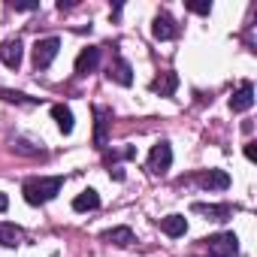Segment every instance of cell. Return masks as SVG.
<instances>
[{
	"label": "cell",
	"mask_w": 257,
	"mask_h": 257,
	"mask_svg": "<svg viewBox=\"0 0 257 257\" xmlns=\"http://www.w3.org/2000/svg\"><path fill=\"white\" fill-rule=\"evenodd\" d=\"M188 10L197 13V16H209L212 13V4H188Z\"/></svg>",
	"instance_id": "obj_20"
},
{
	"label": "cell",
	"mask_w": 257,
	"mask_h": 257,
	"mask_svg": "<svg viewBox=\"0 0 257 257\" xmlns=\"http://www.w3.org/2000/svg\"><path fill=\"white\" fill-rule=\"evenodd\" d=\"M94 118H97V127H94V146H97V149H106V127H109L112 112L103 109V106H94Z\"/></svg>",
	"instance_id": "obj_10"
},
{
	"label": "cell",
	"mask_w": 257,
	"mask_h": 257,
	"mask_svg": "<svg viewBox=\"0 0 257 257\" xmlns=\"http://www.w3.org/2000/svg\"><path fill=\"white\" fill-rule=\"evenodd\" d=\"M109 79L127 88V85H131V82H134V70H131V64H127L124 58H115V61L109 64Z\"/></svg>",
	"instance_id": "obj_12"
},
{
	"label": "cell",
	"mask_w": 257,
	"mask_h": 257,
	"mask_svg": "<svg viewBox=\"0 0 257 257\" xmlns=\"http://www.w3.org/2000/svg\"><path fill=\"white\" fill-rule=\"evenodd\" d=\"M152 34H155V40L167 43V40H176V37H179V28H176L173 16L158 13V16H155V25H152Z\"/></svg>",
	"instance_id": "obj_6"
},
{
	"label": "cell",
	"mask_w": 257,
	"mask_h": 257,
	"mask_svg": "<svg viewBox=\"0 0 257 257\" xmlns=\"http://www.w3.org/2000/svg\"><path fill=\"white\" fill-rule=\"evenodd\" d=\"M7 206H10V197H7V194H0V212H7Z\"/></svg>",
	"instance_id": "obj_22"
},
{
	"label": "cell",
	"mask_w": 257,
	"mask_h": 257,
	"mask_svg": "<svg viewBox=\"0 0 257 257\" xmlns=\"http://www.w3.org/2000/svg\"><path fill=\"white\" fill-rule=\"evenodd\" d=\"M161 230L176 239V236L188 233V221H185V215H167V218H161Z\"/></svg>",
	"instance_id": "obj_15"
},
{
	"label": "cell",
	"mask_w": 257,
	"mask_h": 257,
	"mask_svg": "<svg viewBox=\"0 0 257 257\" xmlns=\"http://www.w3.org/2000/svg\"><path fill=\"white\" fill-rule=\"evenodd\" d=\"M64 188V176H34L22 185V194L31 206H43L49 200H55Z\"/></svg>",
	"instance_id": "obj_1"
},
{
	"label": "cell",
	"mask_w": 257,
	"mask_h": 257,
	"mask_svg": "<svg viewBox=\"0 0 257 257\" xmlns=\"http://www.w3.org/2000/svg\"><path fill=\"white\" fill-rule=\"evenodd\" d=\"M22 242H25V230L22 227L0 221V245H4V248H19Z\"/></svg>",
	"instance_id": "obj_11"
},
{
	"label": "cell",
	"mask_w": 257,
	"mask_h": 257,
	"mask_svg": "<svg viewBox=\"0 0 257 257\" xmlns=\"http://www.w3.org/2000/svg\"><path fill=\"white\" fill-rule=\"evenodd\" d=\"M58 49H61V40H58V37L37 40V43H34V67H37V70H49L52 61L58 58Z\"/></svg>",
	"instance_id": "obj_2"
},
{
	"label": "cell",
	"mask_w": 257,
	"mask_h": 257,
	"mask_svg": "<svg viewBox=\"0 0 257 257\" xmlns=\"http://www.w3.org/2000/svg\"><path fill=\"white\" fill-rule=\"evenodd\" d=\"M52 118L58 121L61 134H73V112H70V106H64V103H55V106H52Z\"/></svg>",
	"instance_id": "obj_17"
},
{
	"label": "cell",
	"mask_w": 257,
	"mask_h": 257,
	"mask_svg": "<svg viewBox=\"0 0 257 257\" xmlns=\"http://www.w3.org/2000/svg\"><path fill=\"white\" fill-rule=\"evenodd\" d=\"M97 206H100V197H97V191H91V188L82 191V194L73 200V209H76V212H94Z\"/></svg>",
	"instance_id": "obj_18"
},
{
	"label": "cell",
	"mask_w": 257,
	"mask_h": 257,
	"mask_svg": "<svg viewBox=\"0 0 257 257\" xmlns=\"http://www.w3.org/2000/svg\"><path fill=\"white\" fill-rule=\"evenodd\" d=\"M251 106H254V85L242 82L239 91H233V97H230V109L233 112H248Z\"/></svg>",
	"instance_id": "obj_7"
},
{
	"label": "cell",
	"mask_w": 257,
	"mask_h": 257,
	"mask_svg": "<svg viewBox=\"0 0 257 257\" xmlns=\"http://www.w3.org/2000/svg\"><path fill=\"white\" fill-rule=\"evenodd\" d=\"M103 242H109V245H131L134 242V230L131 227H112V230H106L103 233Z\"/></svg>",
	"instance_id": "obj_16"
},
{
	"label": "cell",
	"mask_w": 257,
	"mask_h": 257,
	"mask_svg": "<svg viewBox=\"0 0 257 257\" xmlns=\"http://www.w3.org/2000/svg\"><path fill=\"white\" fill-rule=\"evenodd\" d=\"M0 97L10 100V103H28V106H34V103H37V100H31L28 94H16V91H0Z\"/></svg>",
	"instance_id": "obj_19"
},
{
	"label": "cell",
	"mask_w": 257,
	"mask_h": 257,
	"mask_svg": "<svg viewBox=\"0 0 257 257\" xmlns=\"http://www.w3.org/2000/svg\"><path fill=\"white\" fill-rule=\"evenodd\" d=\"M97 64H100V49H97V46H88V49H82L79 58H76V73H79V76H88V73L97 70Z\"/></svg>",
	"instance_id": "obj_9"
},
{
	"label": "cell",
	"mask_w": 257,
	"mask_h": 257,
	"mask_svg": "<svg viewBox=\"0 0 257 257\" xmlns=\"http://www.w3.org/2000/svg\"><path fill=\"white\" fill-rule=\"evenodd\" d=\"M22 58H25V46H22L19 37L0 43V61H4L10 70H19V67H22Z\"/></svg>",
	"instance_id": "obj_5"
},
{
	"label": "cell",
	"mask_w": 257,
	"mask_h": 257,
	"mask_svg": "<svg viewBox=\"0 0 257 257\" xmlns=\"http://www.w3.org/2000/svg\"><path fill=\"white\" fill-rule=\"evenodd\" d=\"M206 245H209V257H239V239H236V233L209 236Z\"/></svg>",
	"instance_id": "obj_3"
},
{
	"label": "cell",
	"mask_w": 257,
	"mask_h": 257,
	"mask_svg": "<svg viewBox=\"0 0 257 257\" xmlns=\"http://www.w3.org/2000/svg\"><path fill=\"white\" fill-rule=\"evenodd\" d=\"M200 185L209 188V191H227L230 188V176L224 170H209V173L200 176Z\"/></svg>",
	"instance_id": "obj_14"
},
{
	"label": "cell",
	"mask_w": 257,
	"mask_h": 257,
	"mask_svg": "<svg viewBox=\"0 0 257 257\" xmlns=\"http://www.w3.org/2000/svg\"><path fill=\"white\" fill-rule=\"evenodd\" d=\"M170 164H173V149H170V143L152 146V152H149V173L164 176V173L170 170Z\"/></svg>",
	"instance_id": "obj_4"
},
{
	"label": "cell",
	"mask_w": 257,
	"mask_h": 257,
	"mask_svg": "<svg viewBox=\"0 0 257 257\" xmlns=\"http://www.w3.org/2000/svg\"><path fill=\"white\" fill-rule=\"evenodd\" d=\"M245 158H248V161H254V158H257V152H254V143H245Z\"/></svg>",
	"instance_id": "obj_21"
},
{
	"label": "cell",
	"mask_w": 257,
	"mask_h": 257,
	"mask_svg": "<svg viewBox=\"0 0 257 257\" xmlns=\"http://www.w3.org/2000/svg\"><path fill=\"white\" fill-rule=\"evenodd\" d=\"M176 88H179V76H176L173 70L161 73V76L152 82V91H155V94H161V97H173V94H176Z\"/></svg>",
	"instance_id": "obj_13"
},
{
	"label": "cell",
	"mask_w": 257,
	"mask_h": 257,
	"mask_svg": "<svg viewBox=\"0 0 257 257\" xmlns=\"http://www.w3.org/2000/svg\"><path fill=\"white\" fill-rule=\"evenodd\" d=\"M197 215H206L209 221H227L230 215H233V209L227 206V203H194L191 206Z\"/></svg>",
	"instance_id": "obj_8"
}]
</instances>
